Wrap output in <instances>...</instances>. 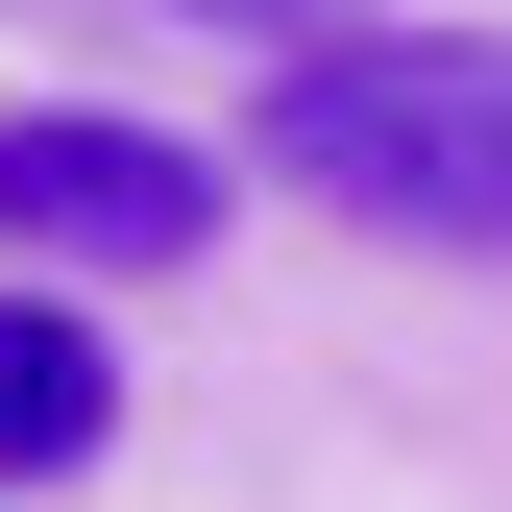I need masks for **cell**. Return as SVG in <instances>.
Returning <instances> with one entry per match:
<instances>
[{
  "label": "cell",
  "mask_w": 512,
  "mask_h": 512,
  "mask_svg": "<svg viewBox=\"0 0 512 512\" xmlns=\"http://www.w3.org/2000/svg\"><path fill=\"white\" fill-rule=\"evenodd\" d=\"M171 25H220V49H269V74H317V49H366L391 0H171Z\"/></svg>",
  "instance_id": "cell-4"
},
{
  "label": "cell",
  "mask_w": 512,
  "mask_h": 512,
  "mask_svg": "<svg viewBox=\"0 0 512 512\" xmlns=\"http://www.w3.org/2000/svg\"><path fill=\"white\" fill-rule=\"evenodd\" d=\"M244 171L220 147H171V122H122V98H0V269L25 293H98V269H196Z\"/></svg>",
  "instance_id": "cell-2"
},
{
  "label": "cell",
  "mask_w": 512,
  "mask_h": 512,
  "mask_svg": "<svg viewBox=\"0 0 512 512\" xmlns=\"http://www.w3.org/2000/svg\"><path fill=\"white\" fill-rule=\"evenodd\" d=\"M269 171L317 220L366 244H512V25H366L317 49V74H269Z\"/></svg>",
  "instance_id": "cell-1"
},
{
  "label": "cell",
  "mask_w": 512,
  "mask_h": 512,
  "mask_svg": "<svg viewBox=\"0 0 512 512\" xmlns=\"http://www.w3.org/2000/svg\"><path fill=\"white\" fill-rule=\"evenodd\" d=\"M98 439H122V342H98L74 293H25V269H0V488H74Z\"/></svg>",
  "instance_id": "cell-3"
}]
</instances>
